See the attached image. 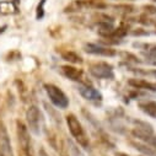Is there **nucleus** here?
<instances>
[{
    "label": "nucleus",
    "mask_w": 156,
    "mask_h": 156,
    "mask_svg": "<svg viewBox=\"0 0 156 156\" xmlns=\"http://www.w3.org/2000/svg\"><path fill=\"white\" fill-rule=\"evenodd\" d=\"M43 89L53 106L60 109H65L69 107V98L60 87H58L54 84H44Z\"/></svg>",
    "instance_id": "obj_3"
},
{
    "label": "nucleus",
    "mask_w": 156,
    "mask_h": 156,
    "mask_svg": "<svg viewBox=\"0 0 156 156\" xmlns=\"http://www.w3.org/2000/svg\"><path fill=\"white\" fill-rule=\"evenodd\" d=\"M130 145L144 156H156V149L143 141H130Z\"/></svg>",
    "instance_id": "obj_13"
},
{
    "label": "nucleus",
    "mask_w": 156,
    "mask_h": 156,
    "mask_svg": "<svg viewBox=\"0 0 156 156\" xmlns=\"http://www.w3.org/2000/svg\"><path fill=\"white\" fill-rule=\"evenodd\" d=\"M19 12L17 5L12 0H3L0 2V14L3 15H15Z\"/></svg>",
    "instance_id": "obj_14"
},
{
    "label": "nucleus",
    "mask_w": 156,
    "mask_h": 156,
    "mask_svg": "<svg viewBox=\"0 0 156 156\" xmlns=\"http://www.w3.org/2000/svg\"><path fill=\"white\" fill-rule=\"evenodd\" d=\"M0 156H14L8 129L2 121H0Z\"/></svg>",
    "instance_id": "obj_9"
},
{
    "label": "nucleus",
    "mask_w": 156,
    "mask_h": 156,
    "mask_svg": "<svg viewBox=\"0 0 156 156\" xmlns=\"http://www.w3.org/2000/svg\"><path fill=\"white\" fill-rule=\"evenodd\" d=\"M118 54L123 60L128 62V63H133V64H140L143 63V60H140V58L130 52H119V53H117Z\"/></svg>",
    "instance_id": "obj_16"
},
{
    "label": "nucleus",
    "mask_w": 156,
    "mask_h": 156,
    "mask_svg": "<svg viewBox=\"0 0 156 156\" xmlns=\"http://www.w3.org/2000/svg\"><path fill=\"white\" fill-rule=\"evenodd\" d=\"M152 2H154V3H156V0H152Z\"/></svg>",
    "instance_id": "obj_26"
},
{
    "label": "nucleus",
    "mask_w": 156,
    "mask_h": 156,
    "mask_svg": "<svg viewBox=\"0 0 156 156\" xmlns=\"http://www.w3.org/2000/svg\"><path fill=\"white\" fill-rule=\"evenodd\" d=\"M16 134H17L19 144H20L25 156H34L30 130H28L27 126H25L21 121H16Z\"/></svg>",
    "instance_id": "obj_4"
},
{
    "label": "nucleus",
    "mask_w": 156,
    "mask_h": 156,
    "mask_svg": "<svg viewBox=\"0 0 156 156\" xmlns=\"http://www.w3.org/2000/svg\"><path fill=\"white\" fill-rule=\"evenodd\" d=\"M65 122H66L68 129H69L71 136L74 138V140L76 141V144L80 145L84 150H89L90 149V139H89V135H87L85 128L80 123L79 118H77L75 114L69 113L65 117Z\"/></svg>",
    "instance_id": "obj_1"
},
{
    "label": "nucleus",
    "mask_w": 156,
    "mask_h": 156,
    "mask_svg": "<svg viewBox=\"0 0 156 156\" xmlns=\"http://www.w3.org/2000/svg\"><path fill=\"white\" fill-rule=\"evenodd\" d=\"M114 9H117V11H123V12H132L134 6L132 5H114Z\"/></svg>",
    "instance_id": "obj_19"
},
{
    "label": "nucleus",
    "mask_w": 156,
    "mask_h": 156,
    "mask_svg": "<svg viewBox=\"0 0 156 156\" xmlns=\"http://www.w3.org/2000/svg\"><path fill=\"white\" fill-rule=\"evenodd\" d=\"M89 73L94 77H96V79H101V80H113L114 79L113 66L105 62H98V63L91 64L89 66Z\"/></svg>",
    "instance_id": "obj_6"
},
{
    "label": "nucleus",
    "mask_w": 156,
    "mask_h": 156,
    "mask_svg": "<svg viewBox=\"0 0 156 156\" xmlns=\"http://www.w3.org/2000/svg\"><path fill=\"white\" fill-rule=\"evenodd\" d=\"M47 0H40V3L37 5V10H36V19L37 20H42L44 17V5H46Z\"/></svg>",
    "instance_id": "obj_17"
},
{
    "label": "nucleus",
    "mask_w": 156,
    "mask_h": 156,
    "mask_svg": "<svg viewBox=\"0 0 156 156\" xmlns=\"http://www.w3.org/2000/svg\"><path fill=\"white\" fill-rule=\"evenodd\" d=\"M133 129H132V135L134 138H136L139 141H141L144 138L154 134V128L150 123L144 122V121H139V119H134L133 121Z\"/></svg>",
    "instance_id": "obj_8"
},
{
    "label": "nucleus",
    "mask_w": 156,
    "mask_h": 156,
    "mask_svg": "<svg viewBox=\"0 0 156 156\" xmlns=\"http://www.w3.org/2000/svg\"><path fill=\"white\" fill-rule=\"evenodd\" d=\"M115 156H129L128 154H126V152H117L115 154Z\"/></svg>",
    "instance_id": "obj_23"
},
{
    "label": "nucleus",
    "mask_w": 156,
    "mask_h": 156,
    "mask_svg": "<svg viewBox=\"0 0 156 156\" xmlns=\"http://www.w3.org/2000/svg\"><path fill=\"white\" fill-rule=\"evenodd\" d=\"M83 49L87 53V54H92V55H97V57H114L117 55L115 49H113L112 47L108 46H103L101 43H85Z\"/></svg>",
    "instance_id": "obj_7"
},
{
    "label": "nucleus",
    "mask_w": 156,
    "mask_h": 156,
    "mask_svg": "<svg viewBox=\"0 0 156 156\" xmlns=\"http://www.w3.org/2000/svg\"><path fill=\"white\" fill-rule=\"evenodd\" d=\"M132 34H133V36H147V34H149V32L143 31V28H136L135 31H133V32H132Z\"/></svg>",
    "instance_id": "obj_21"
},
{
    "label": "nucleus",
    "mask_w": 156,
    "mask_h": 156,
    "mask_svg": "<svg viewBox=\"0 0 156 156\" xmlns=\"http://www.w3.org/2000/svg\"><path fill=\"white\" fill-rule=\"evenodd\" d=\"M38 156H49V155L47 154V151L43 147H40V150H38Z\"/></svg>",
    "instance_id": "obj_22"
},
{
    "label": "nucleus",
    "mask_w": 156,
    "mask_h": 156,
    "mask_svg": "<svg viewBox=\"0 0 156 156\" xmlns=\"http://www.w3.org/2000/svg\"><path fill=\"white\" fill-rule=\"evenodd\" d=\"M128 85L132 86L135 90H143V91H152L156 92V84L150 83L147 80L140 79V77H133L128 80Z\"/></svg>",
    "instance_id": "obj_11"
},
{
    "label": "nucleus",
    "mask_w": 156,
    "mask_h": 156,
    "mask_svg": "<svg viewBox=\"0 0 156 156\" xmlns=\"http://www.w3.org/2000/svg\"><path fill=\"white\" fill-rule=\"evenodd\" d=\"M138 107L143 113H145L146 115L156 119V101H152V100L140 101L138 103Z\"/></svg>",
    "instance_id": "obj_12"
},
{
    "label": "nucleus",
    "mask_w": 156,
    "mask_h": 156,
    "mask_svg": "<svg viewBox=\"0 0 156 156\" xmlns=\"http://www.w3.org/2000/svg\"><path fill=\"white\" fill-rule=\"evenodd\" d=\"M6 28H8V26H6V25H4L3 27H0V34H2V33H3V32L6 30Z\"/></svg>",
    "instance_id": "obj_24"
},
{
    "label": "nucleus",
    "mask_w": 156,
    "mask_h": 156,
    "mask_svg": "<svg viewBox=\"0 0 156 156\" xmlns=\"http://www.w3.org/2000/svg\"><path fill=\"white\" fill-rule=\"evenodd\" d=\"M60 73L66 79L74 81V83H77V84H83V85H92L91 81L85 76L84 71L79 68H76L71 64H65V65H62L60 66Z\"/></svg>",
    "instance_id": "obj_5"
},
{
    "label": "nucleus",
    "mask_w": 156,
    "mask_h": 156,
    "mask_svg": "<svg viewBox=\"0 0 156 156\" xmlns=\"http://www.w3.org/2000/svg\"><path fill=\"white\" fill-rule=\"evenodd\" d=\"M26 121H27V128L31 133L34 135H40L42 132V128L44 126L43 115L37 106H30V108L26 112Z\"/></svg>",
    "instance_id": "obj_2"
},
{
    "label": "nucleus",
    "mask_w": 156,
    "mask_h": 156,
    "mask_svg": "<svg viewBox=\"0 0 156 156\" xmlns=\"http://www.w3.org/2000/svg\"><path fill=\"white\" fill-rule=\"evenodd\" d=\"M141 141L156 149V135H155V134H151V135H149V136H146V138H144V139H143Z\"/></svg>",
    "instance_id": "obj_18"
},
{
    "label": "nucleus",
    "mask_w": 156,
    "mask_h": 156,
    "mask_svg": "<svg viewBox=\"0 0 156 156\" xmlns=\"http://www.w3.org/2000/svg\"><path fill=\"white\" fill-rule=\"evenodd\" d=\"M62 58L69 64H81L84 62L83 57L74 51H64L62 53Z\"/></svg>",
    "instance_id": "obj_15"
},
{
    "label": "nucleus",
    "mask_w": 156,
    "mask_h": 156,
    "mask_svg": "<svg viewBox=\"0 0 156 156\" xmlns=\"http://www.w3.org/2000/svg\"><path fill=\"white\" fill-rule=\"evenodd\" d=\"M143 9H145V12L146 14H150V15L156 14V6L155 5H145Z\"/></svg>",
    "instance_id": "obj_20"
},
{
    "label": "nucleus",
    "mask_w": 156,
    "mask_h": 156,
    "mask_svg": "<svg viewBox=\"0 0 156 156\" xmlns=\"http://www.w3.org/2000/svg\"><path fill=\"white\" fill-rule=\"evenodd\" d=\"M77 91H79V94L85 100H87L90 102L98 103V102H102V100H103L102 94L97 89H95L92 85H83V84H79V86H77Z\"/></svg>",
    "instance_id": "obj_10"
},
{
    "label": "nucleus",
    "mask_w": 156,
    "mask_h": 156,
    "mask_svg": "<svg viewBox=\"0 0 156 156\" xmlns=\"http://www.w3.org/2000/svg\"><path fill=\"white\" fill-rule=\"evenodd\" d=\"M151 74H152V75H154V76H155V77H156V69H154V70H152V71H151Z\"/></svg>",
    "instance_id": "obj_25"
}]
</instances>
